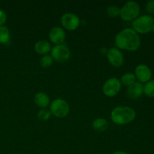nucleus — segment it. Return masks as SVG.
Returning <instances> with one entry per match:
<instances>
[{
	"label": "nucleus",
	"mask_w": 154,
	"mask_h": 154,
	"mask_svg": "<svg viewBox=\"0 0 154 154\" xmlns=\"http://www.w3.org/2000/svg\"><path fill=\"white\" fill-rule=\"evenodd\" d=\"M115 45L119 50L135 51L141 46V38L132 29L126 28L116 35Z\"/></svg>",
	"instance_id": "nucleus-1"
},
{
	"label": "nucleus",
	"mask_w": 154,
	"mask_h": 154,
	"mask_svg": "<svg viewBox=\"0 0 154 154\" xmlns=\"http://www.w3.org/2000/svg\"><path fill=\"white\" fill-rule=\"evenodd\" d=\"M135 111L129 106L116 107L111 113V120L117 125H126L135 120Z\"/></svg>",
	"instance_id": "nucleus-2"
},
{
	"label": "nucleus",
	"mask_w": 154,
	"mask_h": 154,
	"mask_svg": "<svg viewBox=\"0 0 154 154\" xmlns=\"http://www.w3.org/2000/svg\"><path fill=\"white\" fill-rule=\"evenodd\" d=\"M154 24V18L148 14L138 17L132 22V29L137 33L146 34L152 30Z\"/></svg>",
	"instance_id": "nucleus-3"
},
{
	"label": "nucleus",
	"mask_w": 154,
	"mask_h": 154,
	"mask_svg": "<svg viewBox=\"0 0 154 154\" xmlns=\"http://www.w3.org/2000/svg\"><path fill=\"white\" fill-rule=\"evenodd\" d=\"M140 13V6L135 1H129L120 8V16L124 21H132L136 19Z\"/></svg>",
	"instance_id": "nucleus-4"
},
{
	"label": "nucleus",
	"mask_w": 154,
	"mask_h": 154,
	"mask_svg": "<svg viewBox=\"0 0 154 154\" xmlns=\"http://www.w3.org/2000/svg\"><path fill=\"white\" fill-rule=\"evenodd\" d=\"M69 105L66 100L57 99L53 101L50 105V111L51 114L58 118L66 117L69 113Z\"/></svg>",
	"instance_id": "nucleus-5"
},
{
	"label": "nucleus",
	"mask_w": 154,
	"mask_h": 154,
	"mask_svg": "<svg viewBox=\"0 0 154 154\" xmlns=\"http://www.w3.org/2000/svg\"><path fill=\"white\" fill-rule=\"evenodd\" d=\"M51 57L53 60L58 63L68 61L71 57V51L66 45H55L51 48Z\"/></svg>",
	"instance_id": "nucleus-6"
},
{
	"label": "nucleus",
	"mask_w": 154,
	"mask_h": 154,
	"mask_svg": "<svg viewBox=\"0 0 154 154\" xmlns=\"http://www.w3.org/2000/svg\"><path fill=\"white\" fill-rule=\"evenodd\" d=\"M122 84L117 78H111L107 80L102 87V91L105 96L108 97H114L117 96L121 90Z\"/></svg>",
	"instance_id": "nucleus-7"
},
{
	"label": "nucleus",
	"mask_w": 154,
	"mask_h": 154,
	"mask_svg": "<svg viewBox=\"0 0 154 154\" xmlns=\"http://www.w3.org/2000/svg\"><path fill=\"white\" fill-rule=\"evenodd\" d=\"M61 24L65 29L74 31L80 26V19L75 14L68 12L61 17Z\"/></svg>",
	"instance_id": "nucleus-8"
},
{
	"label": "nucleus",
	"mask_w": 154,
	"mask_h": 154,
	"mask_svg": "<svg viewBox=\"0 0 154 154\" xmlns=\"http://www.w3.org/2000/svg\"><path fill=\"white\" fill-rule=\"evenodd\" d=\"M107 58L114 67L119 68L124 63V57L123 53L117 48H111L107 51Z\"/></svg>",
	"instance_id": "nucleus-9"
},
{
	"label": "nucleus",
	"mask_w": 154,
	"mask_h": 154,
	"mask_svg": "<svg viewBox=\"0 0 154 154\" xmlns=\"http://www.w3.org/2000/svg\"><path fill=\"white\" fill-rule=\"evenodd\" d=\"M151 71L147 66L144 64H140L135 68V76L138 78L140 83H147L151 78Z\"/></svg>",
	"instance_id": "nucleus-10"
},
{
	"label": "nucleus",
	"mask_w": 154,
	"mask_h": 154,
	"mask_svg": "<svg viewBox=\"0 0 154 154\" xmlns=\"http://www.w3.org/2000/svg\"><path fill=\"white\" fill-rule=\"evenodd\" d=\"M49 38L51 42L55 45H61L66 39L65 30L61 27H53L49 32Z\"/></svg>",
	"instance_id": "nucleus-11"
},
{
	"label": "nucleus",
	"mask_w": 154,
	"mask_h": 154,
	"mask_svg": "<svg viewBox=\"0 0 154 154\" xmlns=\"http://www.w3.org/2000/svg\"><path fill=\"white\" fill-rule=\"evenodd\" d=\"M144 93V86L141 83L135 81L133 84L128 87L127 95L131 99H138Z\"/></svg>",
	"instance_id": "nucleus-12"
},
{
	"label": "nucleus",
	"mask_w": 154,
	"mask_h": 154,
	"mask_svg": "<svg viewBox=\"0 0 154 154\" xmlns=\"http://www.w3.org/2000/svg\"><path fill=\"white\" fill-rule=\"evenodd\" d=\"M34 102L41 108H46L50 105V98L46 93L38 92L34 96Z\"/></svg>",
	"instance_id": "nucleus-13"
},
{
	"label": "nucleus",
	"mask_w": 154,
	"mask_h": 154,
	"mask_svg": "<svg viewBox=\"0 0 154 154\" xmlns=\"http://www.w3.org/2000/svg\"><path fill=\"white\" fill-rule=\"evenodd\" d=\"M51 45L48 41L40 40L35 45V51L40 55H46L51 51Z\"/></svg>",
	"instance_id": "nucleus-14"
},
{
	"label": "nucleus",
	"mask_w": 154,
	"mask_h": 154,
	"mask_svg": "<svg viewBox=\"0 0 154 154\" xmlns=\"http://www.w3.org/2000/svg\"><path fill=\"white\" fill-rule=\"evenodd\" d=\"M92 126H93V129L97 132H103L108 129L109 123L105 118L100 117V118H97L93 120Z\"/></svg>",
	"instance_id": "nucleus-15"
},
{
	"label": "nucleus",
	"mask_w": 154,
	"mask_h": 154,
	"mask_svg": "<svg viewBox=\"0 0 154 154\" xmlns=\"http://www.w3.org/2000/svg\"><path fill=\"white\" fill-rule=\"evenodd\" d=\"M11 34L8 29L5 26H0V44L7 45L10 42Z\"/></svg>",
	"instance_id": "nucleus-16"
},
{
	"label": "nucleus",
	"mask_w": 154,
	"mask_h": 154,
	"mask_svg": "<svg viewBox=\"0 0 154 154\" xmlns=\"http://www.w3.org/2000/svg\"><path fill=\"white\" fill-rule=\"evenodd\" d=\"M120 81L121 84H123V85L126 86V87H129V86L133 84L136 81V78H135L134 74L126 73L121 77Z\"/></svg>",
	"instance_id": "nucleus-17"
},
{
	"label": "nucleus",
	"mask_w": 154,
	"mask_h": 154,
	"mask_svg": "<svg viewBox=\"0 0 154 154\" xmlns=\"http://www.w3.org/2000/svg\"><path fill=\"white\" fill-rule=\"evenodd\" d=\"M144 93L149 97H154V80L146 83L144 86Z\"/></svg>",
	"instance_id": "nucleus-18"
},
{
	"label": "nucleus",
	"mask_w": 154,
	"mask_h": 154,
	"mask_svg": "<svg viewBox=\"0 0 154 154\" xmlns=\"http://www.w3.org/2000/svg\"><path fill=\"white\" fill-rule=\"evenodd\" d=\"M51 115L52 114H51L50 110L47 109V108H42L41 110H39L37 114L38 120H42V121H47V120H48L51 118Z\"/></svg>",
	"instance_id": "nucleus-19"
},
{
	"label": "nucleus",
	"mask_w": 154,
	"mask_h": 154,
	"mask_svg": "<svg viewBox=\"0 0 154 154\" xmlns=\"http://www.w3.org/2000/svg\"><path fill=\"white\" fill-rule=\"evenodd\" d=\"M53 61H54V60H53L51 55H48V54L44 55L40 60L41 66H42L45 69L50 67L53 64Z\"/></svg>",
	"instance_id": "nucleus-20"
},
{
	"label": "nucleus",
	"mask_w": 154,
	"mask_h": 154,
	"mask_svg": "<svg viewBox=\"0 0 154 154\" xmlns=\"http://www.w3.org/2000/svg\"><path fill=\"white\" fill-rule=\"evenodd\" d=\"M107 14L111 17H117L120 16V8H119L116 5H111L107 8Z\"/></svg>",
	"instance_id": "nucleus-21"
},
{
	"label": "nucleus",
	"mask_w": 154,
	"mask_h": 154,
	"mask_svg": "<svg viewBox=\"0 0 154 154\" xmlns=\"http://www.w3.org/2000/svg\"><path fill=\"white\" fill-rule=\"evenodd\" d=\"M146 10L148 13L154 14V0L148 1L146 4Z\"/></svg>",
	"instance_id": "nucleus-22"
},
{
	"label": "nucleus",
	"mask_w": 154,
	"mask_h": 154,
	"mask_svg": "<svg viewBox=\"0 0 154 154\" xmlns=\"http://www.w3.org/2000/svg\"><path fill=\"white\" fill-rule=\"evenodd\" d=\"M6 20H7V15H6L5 12L0 9V26H4Z\"/></svg>",
	"instance_id": "nucleus-23"
},
{
	"label": "nucleus",
	"mask_w": 154,
	"mask_h": 154,
	"mask_svg": "<svg viewBox=\"0 0 154 154\" xmlns=\"http://www.w3.org/2000/svg\"><path fill=\"white\" fill-rule=\"evenodd\" d=\"M113 154H128L126 152L121 151V150H118V151H115Z\"/></svg>",
	"instance_id": "nucleus-24"
},
{
	"label": "nucleus",
	"mask_w": 154,
	"mask_h": 154,
	"mask_svg": "<svg viewBox=\"0 0 154 154\" xmlns=\"http://www.w3.org/2000/svg\"><path fill=\"white\" fill-rule=\"evenodd\" d=\"M152 30H153V32H154V24H153V28H152Z\"/></svg>",
	"instance_id": "nucleus-25"
}]
</instances>
